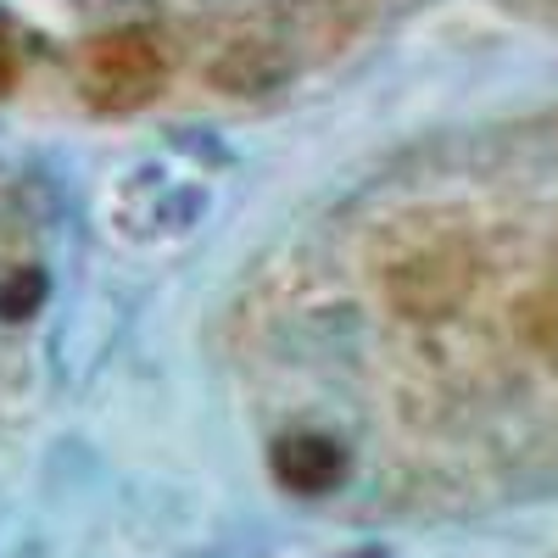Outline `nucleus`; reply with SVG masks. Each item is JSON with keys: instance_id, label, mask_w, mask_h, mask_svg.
<instances>
[{"instance_id": "f257e3e1", "label": "nucleus", "mask_w": 558, "mask_h": 558, "mask_svg": "<svg viewBox=\"0 0 558 558\" xmlns=\"http://www.w3.org/2000/svg\"><path fill=\"white\" fill-rule=\"evenodd\" d=\"M162 78H168L162 45L140 28L89 39L78 57V89L96 112H140L146 101H157Z\"/></svg>"}, {"instance_id": "f03ea898", "label": "nucleus", "mask_w": 558, "mask_h": 558, "mask_svg": "<svg viewBox=\"0 0 558 558\" xmlns=\"http://www.w3.org/2000/svg\"><path fill=\"white\" fill-rule=\"evenodd\" d=\"M470 252L458 241H436V246H418L413 257H402L386 274V296L397 313L408 318H447L463 296H470Z\"/></svg>"}, {"instance_id": "7ed1b4c3", "label": "nucleus", "mask_w": 558, "mask_h": 558, "mask_svg": "<svg viewBox=\"0 0 558 558\" xmlns=\"http://www.w3.org/2000/svg\"><path fill=\"white\" fill-rule=\"evenodd\" d=\"M274 475L286 492H302V497L336 492L347 475V452L330 436H286L274 447Z\"/></svg>"}, {"instance_id": "20e7f679", "label": "nucleus", "mask_w": 558, "mask_h": 558, "mask_svg": "<svg viewBox=\"0 0 558 558\" xmlns=\"http://www.w3.org/2000/svg\"><path fill=\"white\" fill-rule=\"evenodd\" d=\"M525 336H531L547 357H558V291H542V296L525 302Z\"/></svg>"}, {"instance_id": "39448f33", "label": "nucleus", "mask_w": 558, "mask_h": 558, "mask_svg": "<svg viewBox=\"0 0 558 558\" xmlns=\"http://www.w3.org/2000/svg\"><path fill=\"white\" fill-rule=\"evenodd\" d=\"M28 302H39V279H34V274H17V286H7V291H0V313H7V318H17Z\"/></svg>"}, {"instance_id": "423d86ee", "label": "nucleus", "mask_w": 558, "mask_h": 558, "mask_svg": "<svg viewBox=\"0 0 558 558\" xmlns=\"http://www.w3.org/2000/svg\"><path fill=\"white\" fill-rule=\"evenodd\" d=\"M12 73H17V62H12V45H7V34H0V89L12 84Z\"/></svg>"}]
</instances>
